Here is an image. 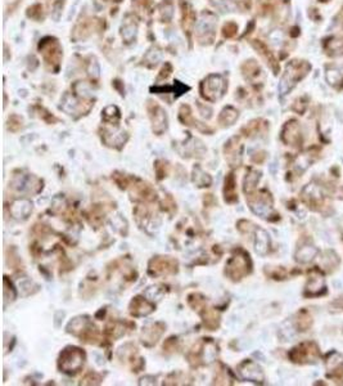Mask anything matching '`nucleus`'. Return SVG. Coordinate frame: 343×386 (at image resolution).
I'll return each instance as SVG.
<instances>
[{"instance_id":"f257e3e1","label":"nucleus","mask_w":343,"mask_h":386,"mask_svg":"<svg viewBox=\"0 0 343 386\" xmlns=\"http://www.w3.org/2000/svg\"><path fill=\"white\" fill-rule=\"evenodd\" d=\"M218 345L214 341V338H199L193 348L188 352L187 359L191 367L198 368L203 365L211 364L217 359Z\"/></svg>"},{"instance_id":"f03ea898","label":"nucleus","mask_w":343,"mask_h":386,"mask_svg":"<svg viewBox=\"0 0 343 386\" xmlns=\"http://www.w3.org/2000/svg\"><path fill=\"white\" fill-rule=\"evenodd\" d=\"M252 259L250 254L246 250L238 247L233 250L232 256L225 264V273L226 278H229L233 282H239L244 277L250 276L252 273Z\"/></svg>"},{"instance_id":"7ed1b4c3","label":"nucleus","mask_w":343,"mask_h":386,"mask_svg":"<svg viewBox=\"0 0 343 386\" xmlns=\"http://www.w3.org/2000/svg\"><path fill=\"white\" fill-rule=\"evenodd\" d=\"M66 331L85 344H98L101 340L99 328L93 323L90 317L87 315H79V317L72 318L67 324Z\"/></svg>"},{"instance_id":"20e7f679","label":"nucleus","mask_w":343,"mask_h":386,"mask_svg":"<svg viewBox=\"0 0 343 386\" xmlns=\"http://www.w3.org/2000/svg\"><path fill=\"white\" fill-rule=\"evenodd\" d=\"M86 361V353L79 346H66L59 353L57 365L62 373L75 376L84 368Z\"/></svg>"},{"instance_id":"39448f33","label":"nucleus","mask_w":343,"mask_h":386,"mask_svg":"<svg viewBox=\"0 0 343 386\" xmlns=\"http://www.w3.org/2000/svg\"><path fill=\"white\" fill-rule=\"evenodd\" d=\"M246 200L253 214L262 219L270 220L271 217H279V214L274 213V200L267 190H256L251 194H247Z\"/></svg>"},{"instance_id":"423d86ee","label":"nucleus","mask_w":343,"mask_h":386,"mask_svg":"<svg viewBox=\"0 0 343 386\" xmlns=\"http://www.w3.org/2000/svg\"><path fill=\"white\" fill-rule=\"evenodd\" d=\"M9 188L24 194H39L44 190V180L34 174H24L22 171L14 172L9 182Z\"/></svg>"},{"instance_id":"0eeeda50","label":"nucleus","mask_w":343,"mask_h":386,"mask_svg":"<svg viewBox=\"0 0 343 386\" xmlns=\"http://www.w3.org/2000/svg\"><path fill=\"white\" fill-rule=\"evenodd\" d=\"M179 272V262L172 256H153L148 263V274L153 278L175 276Z\"/></svg>"},{"instance_id":"6e6552de","label":"nucleus","mask_w":343,"mask_h":386,"mask_svg":"<svg viewBox=\"0 0 343 386\" xmlns=\"http://www.w3.org/2000/svg\"><path fill=\"white\" fill-rule=\"evenodd\" d=\"M289 361L296 364H310L316 363L320 358V350L318 344L314 341H305L298 344L288 353Z\"/></svg>"},{"instance_id":"1a4fd4ad","label":"nucleus","mask_w":343,"mask_h":386,"mask_svg":"<svg viewBox=\"0 0 343 386\" xmlns=\"http://www.w3.org/2000/svg\"><path fill=\"white\" fill-rule=\"evenodd\" d=\"M130 198L140 204H152L158 200V193L149 183L131 176V182L128 188Z\"/></svg>"},{"instance_id":"9d476101","label":"nucleus","mask_w":343,"mask_h":386,"mask_svg":"<svg viewBox=\"0 0 343 386\" xmlns=\"http://www.w3.org/2000/svg\"><path fill=\"white\" fill-rule=\"evenodd\" d=\"M118 361L131 368V372H140L146 367V361L139 355V350L131 342H126L117 350Z\"/></svg>"},{"instance_id":"9b49d317","label":"nucleus","mask_w":343,"mask_h":386,"mask_svg":"<svg viewBox=\"0 0 343 386\" xmlns=\"http://www.w3.org/2000/svg\"><path fill=\"white\" fill-rule=\"evenodd\" d=\"M226 88H228V85H226L225 80L222 79L221 76L211 75L208 76L207 79L202 83L201 92L206 100L215 102V100H218L224 96Z\"/></svg>"},{"instance_id":"f8f14e48","label":"nucleus","mask_w":343,"mask_h":386,"mask_svg":"<svg viewBox=\"0 0 343 386\" xmlns=\"http://www.w3.org/2000/svg\"><path fill=\"white\" fill-rule=\"evenodd\" d=\"M326 292L325 279L320 269L314 268L309 272V279L305 286L303 295L306 297H319Z\"/></svg>"},{"instance_id":"ddd939ff","label":"nucleus","mask_w":343,"mask_h":386,"mask_svg":"<svg viewBox=\"0 0 343 386\" xmlns=\"http://www.w3.org/2000/svg\"><path fill=\"white\" fill-rule=\"evenodd\" d=\"M236 371L244 381H251V383L255 384H263V381H265L262 368L260 367V364L253 362L252 359L242 361L236 367Z\"/></svg>"},{"instance_id":"4468645a","label":"nucleus","mask_w":343,"mask_h":386,"mask_svg":"<svg viewBox=\"0 0 343 386\" xmlns=\"http://www.w3.org/2000/svg\"><path fill=\"white\" fill-rule=\"evenodd\" d=\"M224 157L230 168H239L243 160V143L239 137H233L224 145Z\"/></svg>"},{"instance_id":"2eb2a0df","label":"nucleus","mask_w":343,"mask_h":386,"mask_svg":"<svg viewBox=\"0 0 343 386\" xmlns=\"http://www.w3.org/2000/svg\"><path fill=\"white\" fill-rule=\"evenodd\" d=\"M165 332H166V324L163 322H153V323L147 324L143 327V331L140 334V342L146 348H153Z\"/></svg>"},{"instance_id":"dca6fc26","label":"nucleus","mask_w":343,"mask_h":386,"mask_svg":"<svg viewBox=\"0 0 343 386\" xmlns=\"http://www.w3.org/2000/svg\"><path fill=\"white\" fill-rule=\"evenodd\" d=\"M154 311H156V304L148 300L143 295L134 296L129 304V313L134 318L148 317L149 314H152Z\"/></svg>"},{"instance_id":"f3484780","label":"nucleus","mask_w":343,"mask_h":386,"mask_svg":"<svg viewBox=\"0 0 343 386\" xmlns=\"http://www.w3.org/2000/svg\"><path fill=\"white\" fill-rule=\"evenodd\" d=\"M148 112L150 122H152V130L154 134L161 135L167 130V115L161 106L154 102H149Z\"/></svg>"},{"instance_id":"a211bd4d","label":"nucleus","mask_w":343,"mask_h":386,"mask_svg":"<svg viewBox=\"0 0 343 386\" xmlns=\"http://www.w3.org/2000/svg\"><path fill=\"white\" fill-rule=\"evenodd\" d=\"M325 365L328 377L343 384V355L338 352L329 353L326 357Z\"/></svg>"},{"instance_id":"6ab92c4d","label":"nucleus","mask_w":343,"mask_h":386,"mask_svg":"<svg viewBox=\"0 0 343 386\" xmlns=\"http://www.w3.org/2000/svg\"><path fill=\"white\" fill-rule=\"evenodd\" d=\"M135 328V323L128 321H117V319H112L111 322H108L106 328L103 331V336L106 340H117V338H122L128 334L129 330Z\"/></svg>"},{"instance_id":"aec40b11","label":"nucleus","mask_w":343,"mask_h":386,"mask_svg":"<svg viewBox=\"0 0 343 386\" xmlns=\"http://www.w3.org/2000/svg\"><path fill=\"white\" fill-rule=\"evenodd\" d=\"M32 210H34V205H32L31 200H28L26 197L14 200L11 204V206H9L11 217L17 221L27 220L30 215H31Z\"/></svg>"},{"instance_id":"412c9836","label":"nucleus","mask_w":343,"mask_h":386,"mask_svg":"<svg viewBox=\"0 0 343 386\" xmlns=\"http://www.w3.org/2000/svg\"><path fill=\"white\" fill-rule=\"evenodd\" d=\"M101 137L104 145L116 149H121L125 145L126 142H128L126 131L120 130V129H113L112 130V129L104 128L103 130H101Z\"/></svg>"},{"instance_id":"4be33fe9","label":"nucleus","mask_w":343,"mask_h":386,"mask_svg":"<svg viewBox=\"0 0 343 386\" xmlns=\"http://www.w3.org/2000/svg\"><path fill=\"white\" fill-rule=\"evenodd\" d=\"M302 200L312 210H322L324 206V194L315 184H309L302 191Z\"/></svg>"},{"instance_id":"5701e85b","label":"nucleus","mask_w":343,"mask_h":386,"mask_svg":"<svg viewBox=\"0 0 343 386\" xmlns=\"http://www.w3.org/2000/svg\"><path fill=\"white\" fill-rule=\"evenodd\" d=\"M281 139L285 145L300 147L302 145V134L297 121H289L281 131Z\"/></svg>"},{"instance_id":"b1692460","label":"nucleus","mask_w":343,"mask_h":386,"mask_svg":"<svg viewBox=\"0 0 343 386\" xmlns=\"http://www.w3.org/2000/svg\"><path fill=\"white\" fill-rule=\"evenodd\" d=\"M199 315H201L202 324H203V327L206 330H208V331H217L218 327H220V323H221V317H220V313L216 311L215 308H202L199 311Z\"/></svg>"},{"instance_id":"393cba45","label":"nucleus","mask_w":343,"mask_h":386,"mask_svg":"<svg viewBox=\"0 0 343 386\" xmlns=\"http://www.w3.org/2000/svg\"><path fill=\"white\" fill-rule=\"evenodd\" d=\"M134 215H135L138 224L142 228H146L147 229V228L149 227H158V225H160V221L156 223L157 217H154V214L149 210L146 204L138 205V206L135 207V210H134Z\"/></svg>"},{"instance_id":"a878e982","label":"nucleus","mask_w":343,"mask_h":386,"mask_svg":"<svg viewBox=\"0 0 343 386\" xmlns=\"http://www.w3.org/2000/svg\"><path fill=\"white\" fill-rule=\"evenodd\" d=\"M222 194H224V201L226 204L233 205L238 202V192H236V178L234 171H230L226 174L225 180H224V188H222Z\"/></svg>"},{"instance_id":"bb28decb","label":"nucleus","mask_w":343,"mask_h":386,"mask_svg":"<svg viewBox=\"0 0 343 386\" xmlns=\"http://www.w3.org/2000/svg\"><path fill=\"white\" fill-rule=\"evenodd\" d=\"M253 235H255V251L261 256L266 255L267 252L270 251L271 243L269 233H267L265 229H262V228L256 227Z\"/></svg>"},{"instance_id":"cd10ccee","label":"nucleus","mask_w":343,"mask_h":386,"mask_svg":"<svg viewBox=\"0 0 343 386\" xmlns=\"http://www.w3.org/2000/svg\"><path fill=\"white\" fill-rule=\"evenodd\" d=\"M179 119H180L181 122H183L184 125H187V126L195 128V129H198L199 131H203V133H212L211 128H208L207 125L198 122V121L193 118L191 107H189L188 104H184V106H181L180 111H179Z\"/></svg>"},{"instance_id":"c85d7f7f","label":"nucleus","mask_w":343,"mask_h":386,"mask_svg":"<svg viewBox=\"0 0 343 386\" xmlns=\"http://www.w3.org/2000/svg\"><path fill=\"white\" fill-rule=\"evenodd\" d=\"M197 142L198 139L189 137V141H185L183 143L184 151L180 152L181 156H183V157H197V159L205 157L207 149L203 147V145H202L201 142H199L198 145H195Z\"/></svg>"},{"instance_id":"c756f323","label":"nucleus","mask_w":343,"mask_h":386,"mask_svg":"<svg viewBox=\"0 0 343 386\" xmlns=\"http://www.w3.org/2000/svg\"><path fill=\"white\" fill-rule=\"evenodd\" d=\"M192 182L197 188H208L212 184V176L202 169L199 165H195L192 171Z\"/></svg>"},{"instance_id":"7c9ffc66","label":"nucleus","mask_w":343,"mask_h":386,"mask_svg":"<svg viewBox=\"0 0 343 386\" xmlns=\"http://www.w3.org/2000/svg\"><path fill=\"white\" fill-rule=\"evenodd\" d=\"M261 179V171L255 169H250L243 179V192L244 194H251L257 190V184Z\"/></svg>"},{"instance_id":"2f4dec72","label":"nucleus","mask_w":343,"mask_h":386,"mask_svg":"<svg viewBox=\"0 0 343 386\" xmlns=\"http://www.w3.org/2000/svg\"><path fill=\"white\" fill-rule=\"evenodd\" d=\"M319 254V250L311 245H305L301 246L298 248L295 254V259L297 263L301 264H307V263L312 262L316 258V255Z\"/></svg>"},{"instance_id":"473e14b6","label":"nucleus","mask_w":343,"mask_h":386,"mask_svg":"<svg viewBox=\"0 0 343 386\" xmlns=\"http://www.w3.org/2000/svg\"><path fill=\"white\" fill-rule=\"evenodd\" d=\"M106 214H107V210L102 205H94V206H91L90 211L86 214V219L93 227L99 228L103 224Z\"/></svg>"},{"instance_id":"72a5a7b5","label":"nucleus","mask_w":343,"mask_h":386,"mask_svg":"<svg viewBox=\"0 0 343 386\" xmlns=\"http://www.w3.org/2000/svg\"><path fill=\"white\" fill-rule=\"evenodd\" d=\"M239 118V112L232 106H228L221 111V114L218 116V124L221 125L222 128H228L232 126Z\"/></svg>"},{"instance_id":"f704fd0d","label":"nucleus","mask_w":343,"mask_h":386,"mask_svg":"<svg viewBox=\"0 0 343 386\" xmlns=\"http://www.w3.org/2000/svg\"><path fill=\"white\" fill-rule=\"evenodd\" d=\"M3 295H4V307L7 308L8 304H12L17 299V290L14 287L9 277L4 276L3 279Z\"/></svg>"},{"instance_id":"c9c22d12","label":"nucleus","mask_w":343,"mask_h":386,"mask_svg":"<svg viewBox=\"0 0 343 386\" xmlns=\"http://www.w3.org/2000/svg\"><path fill=\"white\" fill-rule=\"evenodd\" d=\"M312 326V317L311 314L306 309H302L297 313L296 315V327L298 331L306 332L307 330H310V327Z\"/></svg>"},{"instance_id":"e433bc0d","label":"nucleus","mask_w":343,"mask_h":386,"mask_svg":"<svg viewBox=\"0 0 343 386\" xmlns=\"http://www.w3.org/2000/svg\"><path fill=\"white\" fill-rule=\"evenodd\" d=\"M188 305L193 309V311H201L202 308L207 305V297L199 292H192L188 295Z\"/></svg>"},{"instance_id":"4c0bfd02","label":"nucleus","mask_w":343,"mask_h":386,"mask_svg":"<svg viewBox=\"0 0 343 386\" xmlns=\"http://www.w3.org/2000/svg\"><path fill=\"white\" fill-rule=\"evenodd\" d=\"M103 121L108 125H117L120 121V110L116 106H108L107 108H104L103 114H102Z\"/></svg>"},{"instance_id":"58836bf2","label":"nucleus","mask_w":343,"mask_h":386,"mask_svg":"<svg viewBox=\"0 0 343 386\" xmlns=\"http://www.w3.org/2000/svg\"><path fill=\"white\" fill-rule=\"evenodd\" d=\"M154 171H156V178L157 180H163L165 178H167V175L170 174V164L166 160H157L154 162Z\"/></svg>"},{"instance_id":"ea45409f","label":"nucleus","mask_w":343,"mask_h":386,"mask_svg":"<svg viewBox=\"0 0 343 386\" xmlns=\"http://www.w3.org/2000/svg\"><path fill=\"white\" fill-rule=\"evenodd\" d=\"M232 371L225 365H222V369L216 371L214 384H216V385H230L232 383H229V381H232Z\"/></svg>"},{"instance_id":"a19ab883","label":"nucleus","mask_w":343,"mask_h":386,"mask_svg":"<svg viewBox=\"0 0 343 386\" xmlns=\"http://www.w3.org/2000/svg\"><path fill=\"white\" fill-rule=\"evenodd\" d=\"M322 264L325 266L326 269H334L340 264V259H338V256H337L334 252L329 250V251L324 252V255H322Z\"/></svg>"},{"instance_id":"79ce46f5","label":"nucleus","mask_w":343,"mask_h":386,"mask_svg":"<svg viewBox=\"0 0 343 386\" xmlns=\"http://www.w3.org/2000/svg\"><path fill=\"white\" fill-rule=\"evenodd\" d=\"M103 381L101 373L95 372V371H89L85 373L83 379H81V385H99Z\"/></svg>"},{"instance_id":"37998d69","label":"nucleus","mask_w":343,"mask_h":386,"mask_svg":"<svg viewBox=\"0 0 343 386\" xmlns=\"http://www.w3.org/2000/svg\"><path fill=\"white\" fill-rule=\"evenodd\" d=\"M7 263L8 265L12 266L13 269H21L22 268V262L21 258L18 256L17 250L12 246L7 252Z\"/></svg>"},{"instance_id":"c03bdc74","label":"nucleus","mask_w":343,"mask_h":386,"mask_svg":"<svg viewBox=\"0 0 343 386\" xmlns=\"http://www.w3.org/2000/svg\"><path fill=\"white\" fill-rule=\"evenodd\" d=\"M66 207H67L66 198L59 194V196L54 197V200H53L52 207H50V213H53L54 215L62 214L63 211L66 210Z\"/></svg>"},{"instance_id":"a18cd8bd","label":"nucleus","mask_w":343,"mask_h":386,"mask_svg":"<svg viewBox=\"0 0 343 386\" xmlns=\"http://www.w3.org/2000/svg\"><path fill=\"white\" fill-rule=\"evenodd\" d=\"M179 350V340L177 338L172 336V338H167L166 341L163 342V352L166 354H173Z\"/></svg>"},{"instance_id":"49530a36","label":"nucleus","mask_w":343,"mask_h":386,"mask_svg":"<svg viewBox=\"0 0 343 386\" xmlns=\"http://www.w3.org/2000/svg\"><path fill=\"white\" fill-rule=\"evenodd\" d=\"M22 124H23L22 118L17 116V115H12L11 118L8 119V130H11L12 133H17L18 130L22 129Z\"/></svg>"},{"instance_id":"de8ad7c7","label":"nucleus","mask_w":343,"mask_h":386,"mask_svg":"<svg viewBox=\"0 0 343 386\" xmlns=\"http://www.w3.org/2000/svg\"><path fill=\"white\" fill-rule=\"evenodd\" d=\"M236 228H238V231H239L240 233H243V235H248V233H253V232H255V229H256V225L253 224L252 221L246 220V219H242V220L238 221Z\"/></svg>"},{"instance_id":"09e8293b","label":"nucleus","mask_w":343,"mask_h":386,"mask_svg":"<svg viewBox=\"0 0 343 386\" xmlns=\"http://www.w3.org/2000/svg\"><path fill=\"white\" fill-rule=\"evenodd\" d=\"M161 209L166 211V213H173V211H176V204L173 202L172 197L167 196L166 200L161 204Z\"/></svg>"},{"instance_id":"8fccbe9b","label":"nucleus","mask_w":343,"mask_h":386,"mask_svg":"<svg viewBox=\"0 0 343 386\" xmlns=\"http://www.w3.org/2000/svg\"><path fill=\"white\" fill-rule=\"evenodd\" d=\"M270 276H271V278L277 279V281H279V279H285L287 278V272H285L283 268H278V269H275L274 272L271 273Z\"/></svg>"}]
</instances>
